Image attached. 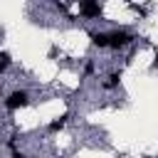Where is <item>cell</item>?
Instances as JSON below:
<instances>
[{"instance_id":"cell-1","label":"cell","mask_w":158,"mask_h":158,"mask_svg":"<svg viewBox=\"0 0 158 158\" xmlns=\"http://www.w3.org/2000/svg\"><path fill=\"white\" fill-rule=\"evenodd\" d=\"M136 37L131 35V32H126V30H116V32H111L109 35V47H114V49H121V47H126V44H131Z\"/></svg>"},{"instance_id":"cell-2","label":"cell","mask_w":158,"mask_h":158,"mask_svg":"<svg viewBox=\"0 0 158 158\" xmlns=\"http://www.w3.org/2000/svg\"><path fill=\"white\" fill-rule=\"evenodd\" d=\"M27 104H30L27 91H12V94L5 99V106H7L10 111H17V109H22V106H27Z\"/></svg>"},{"instance_id":"cell-3","label":"cell","mask_w":158,"mask_h":158,"mask_svg":"<svg viewBox=\"0 0 158 158\" xmlns=\"http://www.w3.org/2000/svg\"><path fill=\"white\" fill-rule=\"evenodd\" d=\"M79 12L84 17H101V5L99 2H91V0H81L79 2Z\"/></svg>"},{"instance_id":"cell-4","label":"cell","mask_w":158,"mask_h":158,"mask_svg":"<svg viewBox=\"0 0 158 158\" xmlns=\"http://www.w3.org/2000/svg\"><path fill=\"white\" fill-rule=\"evenodd\" d=\"M91 42H94L96 47H109V35H106V32H94V35H91Z\"/></svg>"},{"instance_id":"cell-5","label":"cell","mask_w":158,"mask_h":158,"mask_svg":"<svg viewBox=\"0 0 158 158\" xmlns=\"http://www.w3.org/2000/svg\"><path fill=\"white\" fill-rule=\"evenodd\" d=\"M64 123H67V114H62L59 118H54V121L49 123V131H62V128H64Z\"/></svg>"},{"instance_id":"cell-6","label":"cell","mask_w":158,"mask_h":158,"mask_svg":"<svg viewBox=\"0 0 158 158\" xmlns=\"http://www.w3.org/2000/svg\"><path fill=\"white\" fill-rule=\"evenodd\" d=\"M118 79H121V74H118V72H111L104 86H106V89H114V86H118Z\"/></svg>"},{"instance_id":"cell-7","label":"cell","mask_w":158,"mask_h":158,"mask_svg":"<svg viewBox=\"0 0 158 158\" xmlns=\"http://www.w3.org/2000/svg\"><path fill=\"white\" fill-rule=\"evenodd\" d=\"M10 67V54L7 52H0V72H5Z\"/></svg>"}]
</instances>
